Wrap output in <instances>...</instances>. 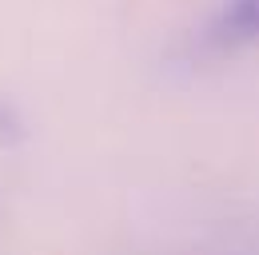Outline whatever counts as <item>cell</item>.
Returning <instances> with one entry per match:
<instances>
[{"instance_id":"cell-1","label":"cell","mask_w":259,"mask_h":255,"mask_svg":"<svg viewBox=\"0 0 259 255\" xmlns=\"http://www.w3.org/2000/svg\"><path fill=\"white\" fill-rule=\"evenodd\" d=\"M203 44L220 48V52L259 44V0H227L224 8L207 20Z\"/></svg>"}]
</instances>
